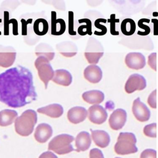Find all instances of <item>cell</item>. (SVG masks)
I'll list each match as a JSON object with an SVG mask.
<instances>
[{
  "label": "cell",
  "instance_id": "cell-1",
  "mask_svg": "<svg viewBox=\"0 0 158 158\" xmlns=\"http://www.w3.org/2000/svg\"><path fill=\"white\" fill-rule=\"evenodd\" d=\"M32 73L18 65L0 73V101L12 108H19L37 99Z\"/></svg>",
  "mask_w": 158,
  "mask_h": 158
},
{
  "label": "cell",
  "instance_id": "cell-2",
  "mask_svg": "<svg viewBox=\"0 0 158 158\" xmlns=\"http://www.w3.org/2000/svg\"><path fill=\"white\" fill-rule=\"evenodd\" d=\"M37 120V114L34 110H25L14 122L16 133L22 136H29L32 133Z\"/></svg>",
  "mask_w": 158,
  "mask_h": 158
},
{
  "label": "cell",
  "instance_id": "cell-3",
  "mask_svg": "<svg viewBox=\"0 0 158 158\" xmlns=\"http://www.w3.org/2000/svg\"><path fill=\"white\" fill-rule=\"evenodd\" d=\"M136 143V138L133 133L121 132L114 146V151L119 155H127L135 153L138 151Z\"/></svg>",
  "mask_w": 158,
  "mask_h": 158
},
{
  "label": "cell",
  "instance_id": "cell-4",
  "mask_svg": "<svg viewBox=\"0 0 158 158\" xmlns=\"http://www.w3.org/2000/svg\"><path fill=\"white\" fill-rule=\"evenodd\" d=\"M74 137L68 134L59 135L53 138L48 144V149L58 154H65L75 151L72 145Z\"/></svg>",
  "mask_w": 158,
  "mask_h": 158
},
{
  "label": "cell",
  "instance_id": "cell-5",
  "mask_svg": "<svg viewBox=\"0 0 158 158\" xmlns=\"http://www.w3.org/2000/svg\"><path fill=\"white\" fill-rule=\"evenodd\" d=\"M84 54L88 62L91 65H95L103 56L104 48L99 41L93 37H90L87 42Z\"/></svg>",
  "mask_w": 158,
  "mask_h": 158
},
{
  "label": "cell",
  "instance_id": "cell-6",
  "mask_svg": "<svg viewBox=\"0 0 158 158\" xmlns=\"http://www.w3.org/2000/svg\"><path fill=\"white\" fill-rule=\"evenodd\" d=\"M35 66L38 70L40 80L44 83L45 89L48 88V84L52 80L54 71L49 63V60L43 56H39L35 61Z\"/></svg>",
  "mask_w": 158,
  "mask_h": 158
},
{
  "label": "cell",
  "instance_id": "cell-7",
  "mask_svg": "<svg viewBox=\"0 0 158 158\" xmlns=\"http://www.w3.org/2000/svg\"><path fill=\"white\" fill-rule=\"evenodd\" d=\"M146 86V81L141 75L134 73L131 75L126 81L125 90L128 93H132L135 91H141L144 89Z\"/></svg>",
  "mask_w": 158,
  "mask_h": 158
},
{
  "label": "cell",
  "instance_id": "cell-8",
  "mask_svg": "<svg viewBox=\"0 0 158 158\" xmlns=\"http://www.w3.org/2000/svg\"><path fill=\"white\" fill-rule=\"evenodd\" d=\"M88 116L90 122L97 125H100L106 120L107 113L102 106L99 104H95L89 107Z\"/></svg>",
  "mask_w": 158,
  "mask_h": 158
},
{
  "label": "cell",
  "instance_id": "cell-9",
  "mask_svg": "<svg viewBox=\"0 0 158 158\" xmlns=\"http://www.w3.org/2000/svg\"><path fill=\"white\" fill-rule=\"evenodd\" d=\"M15 57L16 51L13 47L0 44V67H10L14 64Z\"/></svg>",
  "mask_w": 158,
  "mask_h": 158
},
{
  "label": "cell",
  "instance_id": "cell-10",
  "mask_svg": "<svg viewBox=\"0 0 158 158\" xmlns=\"http://www.w3.org/2000/svg\"><path fill=\"white\" fill-rule=\"evenodd\" d=\"M132 112L135 117L139 122L148 121L151 115L150 110L145 104L140 101L139 98H137L133 102Z\"/></svg>",
  "mask_w": 158,
  "mask_h": 158
},
{
  "label": "cell",
  "instance_id": "cell-11",
  "mask_svg": "<svg viewBox=\"0 0 158 158\" xmlns=\"http://www.w3.org/2000/svg\"><path fill=\"white\" fill-rule=\"evenodd\" d=\"M126 120V111L122 109H117L110 114L109 118V124L112 130H118L122 128Z\"/></svg>",
  "mask_w": 158,
  "mask_h": 158
},
{
  "label": "cell",
  "instance_id": "cell-12",
  "mask_svg": "<svg viewBox=\"0 0 158 158\" xmlns=\"http://www.w3.org/2000/svg\"><path fill=\"white\" fill-rule=\"evenodd\" d=\"M125 62L128 68L139 70L145 66L146 60L144 56L140 52H130L127 54Z\"/></svg>",
  "mask_w": 158,
  "mask_h": 158
},
{
  "label": "cell",
  "instance_id": "cell-13",
  "mask_svg": "<svg viewBox=\"0 0 158 158\" xmlns=\"http://www.w3.org/2000/svg\"><path fill=\"white\" fill-rule=\"evenodd\" d=\"M88 115L86 109L81 106H75L70 109L67 112V118L70 122L77 124L84 121Z\"/></svg>",
  "mask_w": 158,
  "mask_h": 158
},
{
  "label": "cell",
  "instance_id": "cell-14",
  "mask_svg": "<svg viewBox=\"0 0 158 158\" xmlns=\"http://www.w3.org/2000/svg\"><path fill=\"white\" fill-rule=\"evenodd\" d=\"M52 135V128L48 123L39 124L35 129L34 136L35 139L41 143L46 142Z\"/></svg>",
  "mask_w": 158,
  "mask_h": 158
},
{
  "label": "cell",
  "instance_id": "cell-15",
  "mask_svg": "<svg viewBox=\"0 0 158 158\" xmlns=\"http://www.w3.org/2000/svg\"><path fill=\"white\" fill-rule=\"evenodd\" d=\"M84 77L89 82L97 83L101 81L102 72L101 68L96 65H89L84 70Z\"/></svg>",
  "mask_w": 158,
  "mask_h": 158
},
{
  "label": "cell",
  "instance_id": "cell-16",
  "mask_svg": "<svg viewBox=\"0 0 158 158\" xmlns=\"http://www.w3.org/2000/svg\"><path fill=\"white\" fill-rule=\"evenodd\" d=\"M52 80L57 85L67 86L72 83V76L67 70L57 69L54 71Z\"/></svg>",
  "mask_w": 158,
  "mask_h": 158
},
{
  "label": "cell",
  "instance_id": "cell-17",
  "mask_svg": "<svg viewBox=\"0 0 158 158\" xmlns=\"http://www.w3.org/2000/svg\"><path fill=\"white\" fill-rule=\"evenodd\" d=\"M56 49L62 56L71 57L76 55L78 48L76 44L72 41H63L56 44Z\"/></svg>",
  "mask_w": 158,
  "mask_h": 158
},
{
  "label": "cell",
  "instance_id": "cell-18",
  "mask_svg": "<svg viewBox=\"0 0 158 158\" xmlns=\"http://www.w3.org/2000/svg\"><path fill=\"white\" fill-rule=\"evenodd\" d=\"M91 131V137L96 146L104 148H106L110 143L109 135L104 130H93Z\"/></svg>",
  "mask_w": 158,
  "mask_h": 158
},
{
  "label": "cell",
  "instance_id": "cell-19",
  "mask_svg": "<svg viewBox=\"0 0 158 158\" xmlns=\"http://www.w3.org/2000/svg\"><path fill=\"white\" fill-rule=\"evenodd\" d=\"M91 143L90 135L87 131L80 132L75 138V146L77 147L76 151H85L89 149Z\"/></svg>",
  "mask_w": 158,
  "mask_h": 158
},
{
  "label": "cell",
  "instance_id": "cell-20",
  "mask_svg": "<svg viewBox=\"0 0 158 158\" xmlns=\"http://www.w3.org/2000/svg\"><path fill=\"white\" fill-rule=\"evenodd\" d=\"M37 112L52 118H58L63 114L64 109L59 104H52L38 109Z\"/></svg>",
  "mask_w": 158,
  "mask_h": 158
},
{
  "label": "cell",
  "instance_id": "cell-21",
  "mask_svg": "<svg viewBox=\"0 0 158 158\" xmlns=\"http://www.w3.org/2000/svg\"><path fill=\"white\" fill-rule=\"evenodd\" d=\"M83 99L91 104H98L104 99V93L99 90H90L84 92L82 94Z\"/></svg>",
  "mask_w": 158,
  "mask_h": 158
},
{
  "label": "cell",
  "instance_id": "cell-22",
  "mask_svg": "<svg viewBox=\"0 0 158 158\" xmlns=\"http://www.w3.org/2000/svg\"><path fill=\"white\" fill-rule=\"evenodd\" d=\"M65 30V23L62 19H56V12H51V34L53 35H62Z\"/></svg>",
  "mask_w": 158,
  "mask_h": 158
},
{
  "label": "cell",
  "instance_id": "cell-23",
  "mask_svg": "<svg viewBox=\"0 0 158 158\" xmlns=\"http://www.w3.org/2000/svg\"><path fill=\"white\" fill-rule=\"evenodd\" d=\"M17 111L12 109H4L0 111V126L6 127L11 125L17 118Z\"/></svg>",
  "mask_w": 158,
  "mask_h": 158
},
{
  "label": "cell",
  "instance_id": "cell-24",
  "mask_svg": "<svg viewBox=\"0 0 158 158\" xmlns=\"http://www.w3.org/2000/svg\"><path fill=\"white\" fill-rule=\"evenodd\" d=\"M35 54L37 56H43L47 58L49 61L52 60L54 57L53 48L48 44L40 43L35 48Z\"/></svg>",
  "mask_w": 158,
  "mask_h": 158
},
{
  "label": "cell",
  "instance_id": "cell-25",
  "mask_svg": "<svg viewBox=\"0 0 158 158\" xmlns=\"http://www.w3.org/2000/svg\"><path fill=\"white\" fill-rule=\"evenodd\" d=\"M35 33L40 36L44 35L48 31V23L44 19H38L33 24Z\"/></svg>",
  "mask_w": 158,
  "mask_h": 158
},
{
  "label": "cell",
  "instance_id": "cell-26",
  "mask_svg": "<svg viewBox=\"0 0 158 158\" xmlns=\"http://www.w3.org/2000/svg\"><path fill=\"white\" fill-rule=\"evenodd\" d=\"M136 30L135 23L131 19H124L121 23V31L123 35L130 36L133 35Z\"/></svg>",
  "mask_w": 158,
  "mask_h": 158
},
{
  "label": "cell",
  "instance_id": "cell-27",
  "mask_svg": "<svg viewBox=\"0 0 158 158\" xmlns=\"http://www.w3.org/2000/svg\"><path fill=\"white\" fill-rule=\"evenodd\" d=\"M144 134L148 137H156V123H153L146 125L143 129Z\"/></svg>",
  "mask_w": 158,
  "mask_h": 158
},
{
  "label": "cell",
  "instance_id": "cell-28",
  "mask_svg": "<svg viewBox=\"0 0 158 158\" xmlns=\"http://www.w3.org/2000/svg\"><path fill=\"white\" fill-rule=\"evenodd\" d=\"M106 22V20L104 19H97L95 22H94V25L96 28H99L101 30V31H94V34L96 35H104V34H106V33L107 32V28L105 26L102 25L100 24V22Z\"/></svg>",
  "mask_w": 158,
  "mask_h": 158
},
{
  "label": "cell",
  "instance_id": "cell-29",
  "mask_svg": "<svg viewBox=\"0 0 158 158\" xmlns=\"http://www.w3.org/2000/svg\"><path fill=\"white\" fill-rule=\"evenodd\" d=\"M149 22V19H142L141 20H139V21L138 22V26L141 28H143L144 30V32L142 31H138V34L140 35H148L150 32V28L144 24H143V22Z\"/></svg>",
  "mask_w": 158,
  "mask_h": 158
},
{
  "label": "cell",
  "instance_id": "cell-30",
  "mask_svg": "<svg viewBox=\"0 0 158 158\" xmlns=\"http://www.w3.org/2000/svg\"><path fill=\"white\" fill-rule=\"evenodd\" d=\"M156 151L152 149L144 150L140 155V158H156Z\"/></svg>",
  "mask_w": 158,
  "mask_h": 158
},
{
  "label": "cell",
  "instance_id": "cell-31",
  "mask_svg": "<svg viewBox=\"0 0 158 158\" xmlns=\"http://www.w3.org/2000/svg\"><path fill=\"white\" fill-rule=\"evenodd\" d=\"M156 92L157 90L154 89L152 93L149 94L148 98V103L150 106L153 109H156L157 106H156Z\"/></svg>",
  "mask_w": 158,
  "mask_h": 158
},
{
  "label": "cell",
  "instance_id": "cell-32",
  "mask_svg": "<svg viewBox=\"0 0 158 158\" xmlns=\"http://www.w3.org/2000/svg\"><path fill=\"white\" fill-rule=\"evenodd\" d=\"M119 21L118 19H115V14H112L110 15V19L108 20V22L110 23V33L113 35H118V31L115 30V22H118Z\"/></svg>",
  "mask_w": 158,
  "mask_h": 158
},
{
  "label": "cell",
  "instance_id": "cell-33",
  "mask_svg": "<svg viewBox=\"0 0 158 158\" xmlns=\"http://www.w3.org/2000/svg\"><path fill=\"white\" fill-rule=\"evenodd\" d=\"M69 33L70 35H75L76 31L73 30V13L69 12Z\"/></svg>",
  "mask_w": 158,
  "mask_h": 158
},
{
  "label": "cell",
  "instance_id": "cell-34",
  "mask_svg": "<svg viewBox=\"0 0 158 158\" xmlns=\"http://www.w3.org/2000/svg\"><path fill=\"white\" fill-rule=\"evenodd\" d=\"M156 53L152 52L148 56V63L150 67L154 70H156Z\"/></svg>",
  "mask_w": 158,
  "mask_h": 158
},
{
  "label": "cell",
  "instance_id": "cell-35",
  "mask_svg": "<svg viewBox=\"0 0 158 158\" xmlns=\"http://www.w3.org/2000/svg\"><path fill=\"white\" fill-rule=\"evenodd\" d=\"M89 158H104L102 151L97 148H93L89 151Z\"/></svg>",
  "mask_w": 158,
  "mask_h": 158
},
{
  "label": "cell",
  "instance_id": "cell-36",
  "mask_svg": "<svg viewBox=\"0 0 158 158\" xmlns=\"http://www.w3.org/2000/svg\"><path fill=\"white\" fill-rule=\"evenodd\" d=\"M39 158H58L53 152L51 151H46L42 153Z\"/></svg>",
  "mask_w": 158,
  "mask_h": 158
},
{
  "label": "cell",
  "instance_id": "cell-37",
  "mask_svg": "<svg viewBox=\"0 0 158 158\" xmlns=\"http://www.w3.org/2000/svg\"><path fill=\"white\" fill-rule=\"evenodd\" d=\"M115 158H120V157H115Z\"/></svg>",
  "mask_w": 158,
  "mask_h": 158
}]
</instances>
